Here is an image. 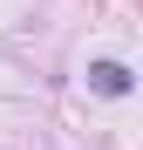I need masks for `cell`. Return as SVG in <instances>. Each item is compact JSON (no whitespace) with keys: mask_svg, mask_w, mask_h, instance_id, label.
Wrapping results in <instances>:
<instances>
[{"mask_svg":"<svg viewBox=\"0 0 143 150\" xmlns=\"http://www.w3.org/2000/svg\"><path fill=\"white\" fill-rule=\"evenodd\" d=\"M89 89H95V96H130L136 75H130L123 62H89Z\"/></svg>","mask_w":143,"mask_h":150,"instance_id":"cell-1","label":"cell"}]
</instances>
